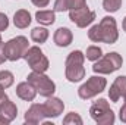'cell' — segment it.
I'll return each mask as SVG.
<instances>
[{
  "label": "cell",
  "instance_id": "603a6c76",
  "mask_svg": "<svg viewBox=\"0 0 126 125\" xmlns=\"http://www.w3.org/2000/svg\"><path fill=\"white\" fill-rule=\"evenodd\" d=\"M98 125H111L114 122V113H113V110L110 109L109 112H106L103 116H100L97 121H95Z\"/></svg>",
  "mask_w": 126,
  "mask_h": 125
},
{
  "label": "cell",
  "instance_id": "8fae6325",
  "mask_svg": "<svg viewBox=\"0 0 126 125\" xmlns=\"http://www.w3.org/2000/svg\"><path fill=\"white\" fill-rule=\"evenodd\" d=\"M126 94V77H117L114 80V83L110 85V90H109V97L111 102H119L120 97H125Z\"/></svg>",
  "mask_w": 126,
  "mask_h": 125
},
{
  "label": "cell",
  "instance_id": "d4e9b609",
  "mask_svg": "<svg viewBox=\"0 0 126 125\" xmlns=\"http://www.w3.org/2000/svg\"><path fill=\"white\" fill-rule=\"evenodd\" d=\"M7 27H9V19H7V16H6L4 13L0 12V32L4 31Z\"/></svg>",
  "mask_w": 126,
  "mask_h": 125
},
{
  "label": "cell",
  "instance_id": "5b68a950",
  "mask_svg": "<svg viewBox=\"0 0 126 125\" xmlns=\"http://www.w3.org/2000/svg\"><path fill=\"white\" fill-rule=\"evenodd\" d=\"M122 63H123L122 56L116 52H111V53L101 56L98 61H95V63L93 65V71L95 74H111L120 69Z\"/></svg>",
  "mask_w": 126,
  "mask_h": 125
},
{
  "label": "cell",
  "instance_id": "3957f363",
  "mask_svg": "<svg viewBox=\"0 0 126 125\" xmlns=\"http://www.w3.org/2000/svg\"><path fill=\"white\" fill-rule=\"evenodd\" d=\"M28 49H30L28 38L24 35H18V37L6 41L1 47L6 61H10V62H16V61L22 59Z\"/></svg>",
  "mask_w": 126,
  "mask_h": 125
},
{
  "label": "cell",
  "instance_id": "ffe728a7",
  "mask_svg": "<svg viewBox=\"0 0 126 125\" xmlns=\"http://www.w3.org/2000/svg\"><path fill=\"white\" fill-rule=\"evenodd\" d=\"M15 78H13V74L10 71H1L0 72V85L4 87V88H9L12 84H13Z\"/></svg>",
  "mask_w": 126,
  "mask_h": 125
},
{
  "label": "cell",
  "instance_id": "4dcf8cb0",
  "mask_svg": "<svg viewBox=\"0 0 126 125\" xmlns=\"http://www.w3.org/2000/svg\"><path fill=\"white\" fill-rule=\"evenodd\" d=\"M122 27H123V30L126 31V16H125V19H123V24H122Z\"/></svg>",
  "mask_w": 126,
  "mask_h": 125
},
{
  "label": "cell",
  "instance_id": "7a4b0ae2",
  "mask_svg": "<svg viewBox=\"0 0 126 125\" xmlns=\"http://www.w3.org/2000/svg\"><path fill=\"white\" fill-rule=\"evenodd\" d=\"M84 61H85V55L81 50H73L69 53V56L66 58V63H64V66H66L64 75H66L67 81L79 83L81 80L85 78Z\"/></svg>",
  "mask_w": 126,
  "mask_h": 125
},
{
  "label": "cell",
  "instance_id": "ba28073f",
  "mask_svg": "<svg viewBox=\"0 0 126 125\" xmlns=\"http://www.w3.org/2000/svg\"><path fill=\"white\" fill-rule=\"evenodd\" d=\"M69 19L79 28H87L90 24H93L95 19V12L90 10L88 6L79 7V9H73L69 10Z\"/></svg>",
  "mask_w": 126,
  "mask_h": 125
},
{
  "label": "cell",
  "instance_id": "7402d4cb",
  "mask_svg": "<svg viewBox=\"0 0 126 125\" xmlns=\"http://www.w3.org/2000/svg\"><path fill=\"white\" fill-rule=\"evenodd\" d=\"M63 124L64 125H82V118L78 115V113H75V112H70V113H67L66 116H64V119H63Z\"/></svg>",
  "mask_w": 126,
  "mask_h": 125
},
{
  "label": "cell",
  "instance_id": "4316f807",
  "mask_svg": "<svg viewBox=\"0 0 126 125\" xmlns=\"http://www.w3.org/2000/svg\"><path fill=\"white\" fill-rule=\"evenodd\" d=\"M119 118H120V121H122V122H125V124H126V102H125V104L120 107V112H119Z\"/></svg>",
  "mask_w": 126,
  "mask_h": 125
},
{
  "label": "cell",
  "instance_id": "ac0fdd59",
  "mask_svg": "<svg viewBox=\"0 0 126 125\" xmlns=\"http://www.w3.org/2000/svg\"><path fill=\"white\" fill-rule=\"evenodd\" d=\"M31 38H32V41L43 44L48 38V31L46 28H43V27H37V28H34L31 31Z\"/></svg>",
  "mask_w": 126,
  "mask_h": 125
},
{
  "label": "cell",
  "instance_id": "6da1fadb",
  "mask_svg": "<svg viewBox=\"0 0 126 125\" xmlns=\"http://www.w3.org/2000/svg\"><path fill=\"white\" fill-rule=\"evenodd\" d=\"M88 38L94 43H106V44H114L119 38L117 24L116 19L111 16H104L100 24L90 28Z\"/></svg>",
  "mask_w": 126,
  "mask_h": 125
},
{
  "label": "cell",
  "instance_id": "9a60e30c",
  "mask_svg": "<svg viewBox=\"0 0 126 125\" xmlns=\"http://www.w3.org/2000/svg\"><path fill=\"white\" fill-rule=\"evenodd\" d=\"M13 24H15V27H18L21 30L28 28L30 24H31V15H30V12L25 10V9L16 10L15 15H13Z\"/></svg>",
  "mask_w": 126,
  "mask_h": 125
},
{
  "label": "cell",
  "instance_id": "52a82bcc",
  "mask_svg": "<svg viewBox=\"0 0 126 125\" xmlns=\"http://www.w3.org/2000/svg\"><path fill=\"white\" fill-rule=\"evenodd\" d=\"M106 85H107L106 78H103V77H100V75H98V77L94 75V77L88 78V80H87V83H84V84L79 87L78 94H79V97H81V99L88 100V99L95 97L97 94H100L101 91H104Z\"/></svg>",
  "mask_w": 126,
  "mask_h": 125
},
{
  "label": "cell",
  "instance_id": "d6986e66",
  "mask_svg": "<svg viewBox=\"0 0 126 125\" xmlns=\"http://www.w3.org/2000/svg\"><path fill=\"white\" fill-rule=\"evenodd\" d=\"M103 56V50L98 47V46H90L88 49H87V53H85V58L88 59V61H98L100 58Z\"/></svg>",
  "mask_w": 126,
  "mask_h": 125
},
{
  "label": "cell",
  "instance_id": "44dd1931",
  "mask_svg": "<svg viewBox=\"0 0 126 125\" xmlns=\"http://www.w3.org/2000/svg\"><path fill=\"white\" fill-rule=\"evenodd\" d=\"M122 6V0H103V7L106 12H117Z\"/></svg>",
  "mask_w": 126,
  "mask_h": 125
},
{
  "label": "cell",
  "instance_id": "2e32d148",
  "mask_svg": "<svg viewBox=\"0 0 126 125\" xmlns=\"http://www.w3.org/2000/svg\"><path fill=\"white\" fill-rule=\"evenodd\" d=\"M0 115L1 116H4V118H7L10 122L16 118V115H18V107H16V104L13 103V102H10L9 99H6L1 104H0Z\"/></svg>",
  "mask_w": 126,
  "mask_h": 125
},
{
  "label": "cell",
  "instance_id": "d6a6232c",
  "mask_svg": "<svg viewBox=\"0 0 126 125\" xmlns=\"http://www.w3.org/2000/svg\"><path fill=\"white\" fill-rule=\"evenodd\" d=\"M125 102H126V94H125Z\"/></svg>",
  "mask_w": 126,
  "mask_h": 125
},
{
  "label": "cell",
  "instance_id": "5bb4252c",
  "mask_svg": "<svg viewBox=\"0 0 126 125\" xmlns=\"http://www.w3.org/2000/svg\"><path fill=\"white\" fill-rule=\"evenodd\" d=\"M110 110V106H109V102L106 100V99H100V100H97L93 103V106L90 107V115H91V118L97 121L100 116H103L106 112H109Z\"/></svg>",
  "mask_w": 126,
  "mask_h": 125
},
{
  "label": "cell",
  "instance_id": "30bf717a",
  "mask_svg": "<svg viewBox=\"0 0 126 125\" xmlns=\"http://www.w3.org/2000/svg\"><path fill=\"white\" fill-rule=\"evenodd\" d=\"M46 119V112H44V106L43 104H38V103H34L31 104V107L25 112V122L27 124H40Z\"/></svg>",
  "mask_w": 126,
  "mask_h": 125
},
{
  "label": "cell",
  "instance_id": "1f68e13d",
  "mask_svg": "<svg viewBox=\"0 0 126 125\" xmlns=\"http://www.w3.org/2000/svg\"><path fill=\"white\" fill-rule=\"evenodd\" d=\"M3 47V40H1V35H0V49Z\"/></svg>",
  "mask_w": 126,
  "mask_h": 125
},
{
  "label": "cell",
  "instance_id": "7c38bea8",
  "mask_svg": "<svg viewBox=\"0 0 126 125\" xmlns=\"http://www.w3.org/2000/svg\"><path fill=\"white\" fill-rule=\"evenodd\" d=\"M16 96L25 102H32L37 96V90L30 81H24L16 85Z\"/></svg>",
  "mask_w": 126,
  "mask_h": 125
},
{
  "label": "cell",
  "instance_id": "83f0119b",
  "mask_svg": "<svg viewBox=\"0 0 126 125\" xmlns=\"http://www.w3.org/2000/svg\"><path fill=\"white\" fill-rule=\"evenodd\" d=\"M6 99H7V94L4 93V87H1V85H0V104H1Z\"/></svg>",
  "mask_w": 126,
  "mask_h": 125
},
{
  "label": "cell",
  "instance_id": "9c48e42d",
  "mask_svg": "<svg viewBox=\"0 0 126 125\" xmlns=\"http://www.w3.org/2000/svg\"><path fill=\"white\" fill-rule=\"evenodd\" d=\"M44 106V112H46V118H57L60 113H63L64 109V103L57 97H47L46 103H43Z\"/></svg>",
  "mask_w": 126,
  "mask_h": 125
},
{
  "label": "cell",
  "instance_id": "f1b7e54d",
  "mask_svg": "<svg viewBox=\"0 0 126 125\" xmlns=\"http://www.w3.org/2000/svg\"><path fill=\"white\" fill-rule=\"evenodd\" d=\"M0 124L7 125V124H10V121H9L7 118H4V116H1V115H0Z\"/></svg>",
  "mask_w": 126,
  "mask_h": 125
},
{
  "label": "cell",
  "instance_id": "484cf974",
  "mask_svg": "<svg viewBox=\"0 0 126 125\" xmlns=\"http://www.w3.org/2000/svg\"><path fill=\"white\" fill-rule=\"evenodd\" d=\"M31 1L37 6V7H46V6L50 3V0H31Z\"/></svg>",
  "mask_w": 126,
  "mask_h": 125
},
{
  "label": "cell",
  "instance_id": "cb8c5ba5",
  "mask_svg": "<svg viewBox=\"0 0 126 125\" xmlns=\"http://www.w3.org/2000/svg\"><path fill=\"white\" fill-rule=\"evenodd\" d=\"M72 9V0H56L54 1V12H64Z\"/></svg>",
  "mask_w": 126,
  "mask_h": 125
},
{
  "label": "cell",
  "instance_id": "277c9868",
  "mask_svg": "<svg viewBox=\"0 0 126 125\" xmlns=\"http://www.w3.org/2000/svg\"><path fill=\"white\" fill-rule=\"evenodd\" d=\"M27 78H28L27 81H30L32 85L35 87L37 93L40 94V96H43V97H50L56 91V84L44 72H35V71H32Z\"/></svg>",
  "mask_w": 126,
  "mask_h": 125
},
{
  "label": "cell",
  "instance_id": "f546056e",
  "mask_svg": "<svg viewBox=\"0 0 126 125\" xmlns=\"http://www.w3.org/2000/svg\"><path fill=\"white\" fill-rule=\"evenodd\" d=\"M4 61H6V58H4V53H3V50H0V65L4 62Z\"/></svg>",
  "mask_w": 126,
  "mask_h": 125
},
{
  "label": "cell",
  "instance_id": "4fadbf2b",
  "mask_svg": "<svg viewBox=\"0 0 126 125\" xmlns=\"http://www.w3.org/2000/svg\"><path fill=\"white\" fill-rule=\"evenodd\" d=\"M53 40H54V43H56L59 47H67V46L72 43L73 35H72V31H70L69 28L62 27V28H59L57 31L54 32Z\"/></svg>",
  "mask_w": 126,
  "mask_h": 125
},
{
  "label": "cell",
  "instance_id": "8992f818",
  "mask_svg": "<svg viewBox=\"0 0 126 125\" xmlns=\"http://www.w3.org/2000/svg\"><path fill=\"white\" fill-rule=\"evenodd\" d=\"M24 59L27 61L28 66L35 72H46L50 66L48 59L46 58V55L43 53V50L38 46H32L27 50V53L24 55Z\"/></svg>",
  "mask_w": 126,
  "mask_h": 125
},
{
  "label": "cell",
  "instance_id": "e0dca14e",
  "mask_svg": "<svg viewBox=\"0 0 126 125\" xmlns=\"http://www.w3.org/2000/svg\"><path fill=\"white\" fill-rule=\"evenodd\" d=\"M35 19L38 24L41 25H53L54 21H56V15H54V10H38L35 13Z\"/></svg>",
  "mask_w": 126,
  "mask_h": 125
}]
</instances>
